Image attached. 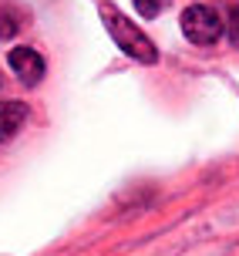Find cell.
<instances>
[{
	"label": "cell",
	"instance_id": "1",
	"mask_svg": "<svg viewBox=\"0 0 239 256\" xmlns=\"http://www.w3.org/2000/svg\"><path fill=\"white\" fill-rule=\"evenodd\" d=\"M101 20H104V27H108L112 40L128 54V58H135L138 64H155L158 61V48L152 44V38L132 20V17H125L118 7L104 4V7H101Z\"/></svg>",
	"mask_w": 239,
	"mask_h": 256
},
{
	"label": "cell",
	"instance_id": "2",
	"mask_svg": "<svg viewBox=\"0 0 239 256\" xmlns=\"http://www.w3.org/2000/svg\"><path fill=\"white\" fill-rule=\"evenodd\" d=\"M182 34L192 40V44H199V48H209L216 40L226 34V24H222V17L216 7L209 4H192L182 10Z\"/></svg>",
	"mask_w": 239,
	"mask_h": 256
},
{
	"label": "cell",
	"instance_id": "3",
	"mask_svg": "<svg viewBox=\"0 0 239 256\" xmlns=\"http://www.w3.org/2000/svg\"><path fill=\"white\" fill-rule=\"evenodd\" d=\"M7 64H10L14 74H17V81L27 84V88L40 84V81H44V71H48L44 58H40L34 48H14V51L7 54Z\"/></svg>",
	"mask_w": 239,
	"mask_h": 256
},
{
	"label": "cell",
	"instance_id": "4",
	"mask_svg": "<svg viewBox=\"0 0 239 256\" xmlns=\"http://www.w3.org/2000/svg\"><path fill=\"white\" fill-rule=\"evenodd\" d=\"M27 104L24 102H0V145L4 142H10L17 132H20V125L27 122Z\"/></svg>",
	"mask_w": 239,
	"mask_h": 256
},
{
	"label": "cell",
	"instance_id": "5",
	"mask_svg": "<svg viewBox=\"0 0 239 256\" xmlns=\"http://www.w3.org/2000/svg\"><path fill=\"white\" fill-rule=\"evenodd\" d=\"M20 27H24V14H20V7L10 4V0H0V40L17 38Z\"/></svg>",
	"mask_w": 239,
	"mask_h": 256
},
{
	"label": "cell",
	"instance_id": "6",
	"mask_svg": "<svg viewBox=\"0 0 239 256\" xmlns=\"http://www.w3.org/2000/svg\"><path fill=\"white\" fill-rule=\"evenodd\" d=\"M168 4H172V0H135V10H138L142 17H155V14H162Z\"/></svg>",
	"mask_w": 239,
	"mask_h": 256
},
{
	"label": "cell",
	"instance_id": "7",
	"mask_svg": "<svg viewBox=\"0 0 239 256\" xmlns=\"http://www.w3.org/2000/svg\"><path fill=\"white\" fill-rule=\"evenodd\" d=\"M226 34H229V40L239 48V7H232L229 10V20H226Z\"/></svg>",
	"mask_w": 239,
	"mask_h": 256
},
{
	"label": "cell",
	"instance_id": "8",
	"mask_svg": "<svg viewBox=\"0 0 239 256\" xmlns=\"http://www.w3.org/2000/svg\"><path fill=\"white\" fill-rule=\"evenodd\" d=\"M0 84H4V78H0Z\"/></svg>",
	"mask_w": 239,
	"mask_h": 256
}]
</instances>
